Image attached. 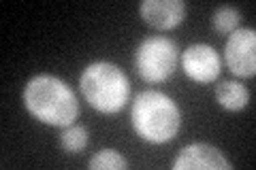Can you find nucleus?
Here are the masks:
<instances>
[{
    "label": "nucleus",
    "mask_w": 256,
    "mask_h": 170,
    "mask_svg": "<svg viewBox=\"0 0 256 170\" xmlns=\"http://www.w3.org/2000/svg\"><path fill=\"white\" fill-rule=\"evenodd\" d=\"M173 168L175 170H228L233 168V164L214 145L192 143L178 153Z\"/></svg>",
    "instance_id": "0eeeda50"
},
{
    "label": "nucleus",
    "mask_w": 256,
    "mask_h": 170,
    "mask_svg": "<svg viewBox=\"0 0 256 170\" xmlns=\"http://www.w3.org/2000/svg\"><path fill=\"white\" fill-rule=\"evenodd\" d=\"M92 170H124L128 168V160L116 149H100L88 162Z\"/></svg>",
    "instance_id": "f8f14e48"
},
{
    "label": "nucleus",
    "mask_w": 256,
    "mask_h": 170,
    "mask_svg": "<svg viewBox=\"0 0 256 170\" xmlns=\"http://www.w3.org/2000/svg\"><path fill=\"white\" fill-rule=\"evenodd\" d=\"M132 128L148 143H169L182 126V111L166 94L146 90L137 94L130 109Z\"/></svg>",
    "instance_id": "f03ea898"
},
{
    "label": "nucleus",
    "mask_w": 256,
    "mask_h": 170,
    "mask_svg": "<svg viewBox=\"0 0 256 170\" xmlns=\"http://www.w3.org/2000/svg\"><path fill=\"white\" fill-rule=\"evenodd\" d=\"M182 68L196 83H212L220 75V55L212 45L194 43L184 49Z\"/></svg>",
    "instance_id": "423d86ee"
},
{
    "label": "nucleus",
    "mask_w": 256,
    "mask_h": 170,
    "mask_svg": "<svg viewBox=\"0 0 256 170\" xmlns=\"http://www.w3.org/2000/svg\"><path fill=\"white\" fill-rule=\"evenodd\" d=\"M239 21H242V13H239L237 6H230V4H220L212 15V26L218 34L235 32L239 28Z\"/></svg>",
    "instance_id": "9d476101"
},
{
    "label": "nucleus",
    "mask_w": 256,
    "mask_h": 170,
    "mask_svg": "<svg viewBox=\"0 0 256 170\" xmlns=\"http://www.w3.org/2000/svg\"><path fill=\"white\" fill-rule=\"evenodd\" d=\"M24 104L32 117L47 126H70L79 115L75 92L56 75H34L24 87Z\"/></svg>",
    "instance_id": "f257e3e1"
},
{
    "label": "nucleus",
    "mask_w": 256,
    "mask_h": 170,
    "mask_svg": "<svg viewBox=\"0 0 256 170\" xmlns=\"http://www.w3.org/2000/svg\"><path fill=\"white\" fill-rule=\"evenodd\" d=\"M224 60L237 77H254L256 72V32L254 28H237L224 45Z\"/></svg>",
    "instance_id": "39448f33"
},
{
    "label": "nucleus",
    "mask_w": 256,
    "mask_h": 170,
    "mask_svg": "<svg viewBox=\"0 0 256 170\" xmlns=\"http://www.w3.org/2000/svg\"><path fill=\"white\" fill-rule=\"evenodd\" d=\"M139 13L148 26L156 30H173L186 17L184 0H143Z\"/></svg>",
    "instance_id": "6e6552de"
},
{
    "label": "nucleus",
    "mask_w": 256,
    "mask_h": 170,
    "mask_svg": "<svg viewBox=\"0 0 256 170\" xmlns=\"http://www.w3.org/2000/svg\"><path fill=\"white\" fill-rule=\"evenodd\" d=\"M88 145V130L82 124H70L64 126V130L60 132V147L66 153H79L84 151Z\"/></svg>",
    "instance_id": "9b49d317"
},
{
    "label": "nucleus",
    "mask_w": 256,
    "mask_h": 170,
    "mask_svg": "<svg viewBox=\"0 0 256 170\" xmlns=\"http://www.w3.org/2000/svg\"><path fill=\"white\" fill-rule=\"evenodd\" d=\"M216 102H218L222 109L235 113V111H242L248 107L250 92H248V87L244 83H239V81L224 79L216 85Z\"/></svg>",
    "instance_id": "1a4fd4ad"
},
{
    "label": "nucleus",
    "mask_w": 256,
    "mask_h": 170,
    "mask_svg": "<svg viewBox=\"0 0 256 170\" xmlns=\"http://www.w3.org/2000/svg\"><path fill=\"white\" fill-rule=\"evenodd\" d=\"M79 90L92 109L111 115L126 107L130 83L118 64L98 60L84 68L82 77H79Z\"/></svg>",
    "instance_id": "7ed1b4c3"
},
{
    "label": "nucleus",
    "mask_w": 256,
    "mask_h": 170,
    "mask_svg": "<svg viewBox=\"0 0 256 170\" xmlns=\"http://www.w3.org/2000/svg\"><path fill=\"white\" fill-rule=\"evenodd\" d=\"M134 66L143 81L162 83L178 68V47L166 36L143 38L134 51Z\"/></svg>",
    "instance_id": "20e7f679"
}]
</instances>
